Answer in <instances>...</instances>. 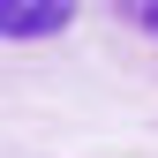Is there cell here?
<instances>
[{
    "label": "cell",
    "instance_id": "cell-1",
    "mask_svg": "<svg viewBox=\"0 0 158 158\" xmlns=\"http://www.w3.org/2000/svg\"><path fill=\"white\" fill-rule=\"evenodd\" d=\"M68 23L75 15L53 0H0V38H60Z\"/></svg>",
    "mask_w": 158,
    "mask_h": 158
},
{
    "label": "cell",
    "instance_id": "cell-2",
    "mask_svg": "<svg viewBox=\"0 0 158 158\" xmlns=\"http://www.w3.org/2000/svg\"><path fill=\"white\" fill-rule=\"evenodd\" d=\"M143 23H151V30H158V8H143Z\"/></svg>",
    "mask_w": 158,
    "mask_h": 158
}]
</instances>
